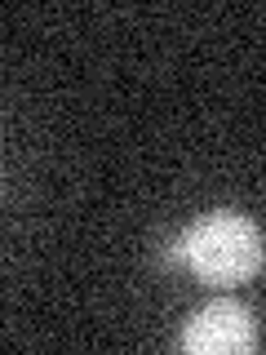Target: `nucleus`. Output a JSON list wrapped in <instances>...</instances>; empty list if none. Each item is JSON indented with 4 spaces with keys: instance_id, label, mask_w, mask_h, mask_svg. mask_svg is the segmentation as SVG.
I'll return each instance as SVG.
<instances>
[{
    "instance_id": "nucleus-1",
    "label": "nucleus",
    "mask_w": 266,
    "mask_h": 355,
    "mask_svg": "<svg viewBox=\"0 0 266 355\" xmlns=\"http://www.w3.org/2000/svg\"><path fill=\"white\" fill-rule=\"evenodd\" d=\"M173 258L191 266L204 284H244L262 271V231L253 218L218 209L177 236Z\"/></svg>"
},
{
    "instance_id": "nucleus-2",
    "label": "nucleus",
    "mask_w": 266,
    "mask_h": 355,
    "mask_svg": "<svg viewBox=\"0 0 266 355\" xmlns=\"http://www.w3.org/2000/svg\"><path fill=\"white\" fill-rule=\"evenodd\" d=\"M258 347H262L258 315L231 297L200 306L177 333V351L186 355H253Z\"/></svg>"
}]
</instances>
